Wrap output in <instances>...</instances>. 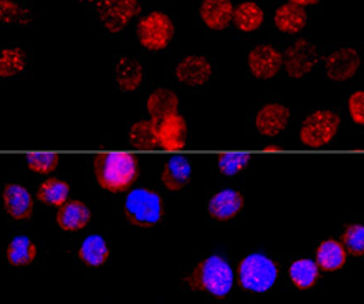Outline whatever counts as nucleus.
<instances>
[{"label":"nucleus","instance_id":"nucleus-1","mask_svg":"<svg viewBox=\"0 0 364 304\" xmlns=\"http://www.w3.org/2000/svg\"><path fill=\"white\" fill-rule=\"evenodd\" d=\"M95 177L101 189L111 194L128 190L138 179V161L129 152H106L95 161Z\"/></svg>","mask_w":364,"mask_h":304},{"label":"nucleus","instance_id":"nucleus-2","mask_svg":"<svg viewBox=\"0 0 364 304\" xmlns=\"http://www.w3.org/2000/svg\"><path fill=\"white\" fill-rule=\"evenodd\" d=\"M186 285L191 290L209 293L212 296L224 298L234 285V271L225 258L219 255L205 256L196 265L191 275L186 276Z\"/></svg>","mask_w":364,"mask_h":304},{"label":"nucleus","instance_id":"nucleus-3","mask_svg":"<svg viewBox=\"0 0 364 304\" xmlns=\"http://www.w3.org/2000/svg\"><path fill=\"white\" fill-rule=\"evenodd\" d=\"M123 210L129 224L136 227H156L164 219V202L153 189H133L126 195Z\"/></svg>","mask_w":364,"mask_h":304},{"label":"nucleus","instance_id":"nucleus-4","mask_svg":"<svg viewBox=\"0 0 364 304\" xmlns=\"http://www.w3.org/2000/svg\"><path fill=\"white\" fill-rule=\"evenodd\" d=\"M278 270L275 261L262 253L247 255L239 265V281L242 288L254 293L270 291L275 285Z\"/></svg>","mask_w":364,"mask_h":304},{"label":"nucleus","instance_id":"nucleus-5","mask_svg":"<svg viewBox=\"0 0 364 304\" xmlns=\"http://www.w3.org/2000/svg\"><path fill=\"white\" fill-rule=\"evenodd\" d=\"M341 119L335 111L320 109L313 111L303 119L300 128V141L303 146L311 149L323 148V146L330 144L336 138L338 131H340Z\"/></svg>","mask_w":364,"mask_h":304},{"label":"nucleus","instance_id":"nucleus-6","mask_svg":"<svg viewBox=\"0 0 364 304\" xmlns=\"http://www.w3.org/2000/svg\"><path fill=\"white\" fill-rule=\"evenodd\" d=\"M139 43L151 52L164 50L174 38V23L163 12H151L138 25Z\"/></svg>","mask_w":364,"mask_h":304},{"label":"nucleus","instance_id":"nucleus-7","mask_svg":"<svg viewBox=\"0 0 364 304\" xmlns=\"http://www.w3.org/2000/svg\"><path fill=\"white\" fill-rule=\"evenodd\" d=\"M139 12V0H100L96 13L111 33H121Z\"/></svg>","mask_w":364,"mask_h":304},{"label":"nucleus","instance_id":"nucleus-8","mask_svg":"<svg viewBox=\"0 0 364 304\" xmlns=\"http://www.w3.org/2000/svg\"><path fill=\"white\" fill-rule=\"evenodd\" d=\"M282 67L290 78H303L313 72L318 63V48L308 40H296L295 43L287 48L285 55H282Z\"/></svg>","mask_w":364,"mask_h":304},{"label":"nucleus","instance_id":"nucleus-9","mask_svg":"<svg viewBox=\"0 0 364 304\" xmlns=\"http://www.w3.org/2000/svg\"><path fill=\"white\" fill-rule=\"evenodd\" d=\"M361 68V55L358 50L345 47L328 55L325 60L326 78L336 83L346 81L355 76Z\"/></svg>","mask_w":364,"mask_h":304},{"label":"nucleus","instance_id":"nucleus-10","mask_svg":"<svg viewBox=\"0 0 364 304\" xmlns=\"http://www.w3.org/2000/svg\"><path fill=\"white\" fill-rule=\"evenodd\" d=\"M282 53L272 45H257L247 57V67L259 80H270L277 76L282 68Z\"/></svg>","mask_w":364,"mask_h":304},{"label":"nucleus","instance_id":"nucleus-11","mask_svg":"<svg viewBox=\"0 0 364 304\" xmlns=\"http://www.w3.org/2000/svg\"><path fill=\"white\" fill-rule=\"evenodd\" d=\"M214 75L212 63L205 57L192 55V57H184L176 65L174 76L179 83L186 86H204L210 81Z\"/></svg>","mask_w":364,"mask_h":304},{"label":"nucleus","instance_id":"nucleus-12","mask_svg":"<svg viewBox=\"0 0 364 304\" xmlns=\"http://www.w3.org/2000/svg\"><path fill=\"white\" fill-rule=\"evenodd\" d=\"M2 204L10 219L23 222L32 219L33 199L22 184H7L2 190Z\"/></svg>","mask_w":364,"mask_h":304},{"label":"nucleus","instance_id":"nucleus-13","mask_svg":"<svg viewBox=\"0 0 364 304\" xmlns=\"http://www.w3.org/2000/svg\"><path fill=\"white\" fill-rule=\"evenodd\" d=\"M244 202V195L239 190L222 189L207 202V212L217 222H229L240 214Z\"/></svg>","mask_w":364,"mask_h":304},{"label":"nucleus","instance_id":"nucleus-14","mask_svg":"<svg viewBox=\"0 0 364 304\" xmlns=\"http://www.w3.org/2000/svg\"><path fill=\"white\" fill-rule=\"evenodd\" d=\"M291 113L287 106L280 103H269L262 106L255 116V126L260 134L278 136L288 128Z\"/></svg>","mask_w":364,"mask_h":304},{"label":"nucleus","instance_id":"nucleus-15","mask_svg":"<svg viewBox=\"0 0 364 304\" xmlns=\"http://www.w3.org/2000/svg\"><path fill=\"white\" fill-rule=\"evenodd\" d=\"M187 123L179 113L171 114L158 123L159 148L166 151H181L186 148Z\"/></svg>","mask_w":364,"mask_h":304},{"label":"nucleus","instance_id":"nucleus-16","mask_svg":"<svg viewBox=\"0 0 364 304\" xmlns=\"http://www.w3.org/2000/svg\"><path fill=\"white\" fill-rule=\"evenodd\" d=\"M91 220V210L85 202L67 200L58 207L57 224L63 232H80L87 228Z\"/></svg>","mask_w":364,"mask_h":304},{"label":"nucleus","instance_id":"nucleus-17","mask_svg":"<svg viewBox=\"0 0 364 304\" xmlns=\"http://www.w3.org/2000/svg\"><path fill=\"white\" fill-rule=\"evenodd\" d=\"M114 81L119 89L131 93L139 89L144 81V68L139 60L133 57H121L114 63Z\"/></svg>","mask_w":364,"mask_h":304},{"label":"nucleus","instance_id":"nucleus-18","mask_svg":"<svg viewBox=\"0 0 364 304\" xmlns=\"http://www.w3.org/2000/svg\"><path fill=\"white\" fill-rule=\"evenodd\" d=\"M199 15L205 27L212 30H224L232 22L234 5L230 0H202Z\"/></svg>","mask_w":364,"mask_h":304},{"label":"nucleus","instance_id":"nucleus-19","mask_svg":"<svg viewBox=\"0 0 364 304\" xmlns=\"http://www.w3.org/2000/svg\"><path fill=\"white\" fill-rule=\"evenodd\" d=\"M191 174V162L184 156H174L164 164V169L161 172V180L168 190L179 192L189 184Z\"/></svg>","mask_w":364,"mask_h":304},{"label":"nucleus","instance_id":"nucleus-20","mask_svg":"<svg viewBox=\"0 0 364 304\" xmlns=\"http://www.w3.org/2000/svg\"><path fill=\"white\" fill-rule=\"evenodd\" d=\"M146 109L151 116V119L159 123L161 119L168 118L171 114H176L179 111V96L173 89L158 88L148 96L146 99Z\"/></svg>","mask_w":364,"mask_h":304},{"label":"nucleus","instance_id":"nucleus-21","mask_svg":"<svg viewBox=\"0 0 364 304\" xmlns=\"http://www.w3.org/2000/svg\"><path fill=\"white\" fill-rule=\"evenodd\" d=\"M346 261H348V253L341 241L328 238V240L321 241L320 245H318L316 253H315V263L320 270L338 271L346 265Z\"/></svg>","mask_w":364,"mask_h":304},{"label":"nucleus","instance_id":"nucleus-22","mask_svg":"<svg viewBox=\"0 0 364 304\" xmlns=\"http://www.w3.org/2000/svg\"><path fill=\"white\" fill-rule=\"evenodd\" d=\"M109 245L101 235H90L78 248V258L91 268L103 266L109 260Z\"/></svg>","mask_w":364,"mask_h":304},{"label":"nucleus","instance_id":"nucleus-23","mask_svg":"<svg viewBox=\"0 0 364 304\" xmlns=\"http://www.w3.org/2000/svg\"><path fill=\"white\" fill-rule=\"evenodd\" d=\"M38 256V246L32 238L18 235L15 237L12 241L9 243L7 251H5V258H7L9 265L12 266H28L37 260Z\"/></svg>","mask_w":364,"mask_h":304},{"label":"nucleus","instance_id":"nucleus-24","mask_svg":"<svg viewBox=\"0 0 364 304\" xmlns=\"http://www.w3.org/2000/svg\"><path fill=\"white\" fill-rule=\"evenodd\" d=\"M308 15L305 9L296 4H285L277 10L275 25L283 33H298L305 28Z\"/></svg>","mask_w":364,"mask_h":304},{"label":"nucleus","instance_id":"nucleus-25","mask_svg":"<svg viewBox=\"0 0 364 304\" xmlns=\"http://www.w3.org/2000/svg\"><path fill=\"white\" fill-rule=\"evenodd\" d=\"M288 276L296 290H311L320 280V268L313 260L308 258H301L291 263L290 270H288Z\"/></svg>","mask_w":364,"mask_h":304},{"label":"nucleus","instance_id":"nucleus-26","mask_svg":"<svg viewBox=\"0 0 364 304\" xmlns=\"http://www.w3.org/2000/svg\"><path fill=\"white\" fill-rule=\"evenodd\" d=\"M232 20H234L237 28L242 30V32H245V33H250L262 27V23H264V20H265V13L257 4L244 2V4L237 5V7L234 9Z\"/></svg>","mask_w":364,"mask_h":304},{"label":"nucleus","instance_id":"nucleus-27","mask_svg":"<svg viewBox=\"0 0 364 304\" xmlns=\"http://www.w3.org/2000/svg\"><path fill=\"white\" fill-rule=\"evenodd\" d=\"M28 57L20 47L0 48V78H14L27 70Z\"/></svg>","mask_w":364,"mask_h":304},{"label":"nucleus","instance_id":"nucleus-28","mask_svg":"<svg viewBox=\"0 0 364 304\" xmlns=\"http://www.w3.org/2000/svg\"><path fill=\"white\" fill-rule=\"evenodd\" d=\"M129 144L136 149H156L159 148L158 123L156 121H138L129 129Z\"/></svg>","mask_w":364,"mask_h":304},{"label":"nucleus","instance_id":"nucleus-29","mask_svg":"<svg viewBox=\"0 0 364 304\" xmlns=\"http://www.w3.org/2000/svg\"><path fill=\"white\" fill-rule=\"evenodd\" d=\"M70 185L62 179H47L40 184L37 197L40 202L50 207H60L68 200Z\"/></svg>","mask_w":364,"mask_h":304},{"label":"nucleus","instance_id":"nucleus-30","mask_svg":"<svg viewBox=\"0 0 364 304\" xmlns=\"http://www.w3.org/2000/svg\"><path fill=\"white\" fill-rule=\"evenodd\" d=\"M32 22V12L14 0H0V25L23 27Z\"/></svg>","mask_w":364,"mask_h":304},{"label":"nucleus","instance_id":"nucleus-31","mask_svg":"<svg viewBox=\"0 0 364 304\" xmlns=\"http://www.w3.org/2000/svg\"><path fill=\"white\" fill-rule=\"evenodd\" d=\"M341 243L346 253L353 256H361L364 253V227L360 224L348 225L341 235Z\"/></svg>","mask_w":364,"mask_h":304},{"label":"nucleus","instance_id":"nucleus-32","mask_svg":"<svg viewBox=\"0 0 364 304\" xmlns=\"http://www.w3.org/2000/svg\"><path fill=\"white\" fill-rule=\"evenodd\" d=\"M58 156L53 152H43V154H30L27 157V167L37 174H50L58 167Z\"/></svg>","mask_w":364,"mask_h":304},{"label":"nucleus","instance_id":"nucleus-33","mask_svg":"<svg viewBox=\"0 0 364 304\" xmlns=\"http://www.w3.org/2000/svg\"><path fill=\"white\" fill-rule=\"evenodd\" d=\"M250 157L247 154H222L219 157V170L224 175H237L245 169Z\"/></svg>","mask_w":364,"mask_h":304},{"label":"nucleus","instance_id":"nucleus-34","mask_svg":"<svg viewBox=\"0 0 364 304\" xmlns=\"http://www.w3.org/2000/svg\"><path fill=\"white\" fill-rule=\"evenodd\" d=\"M348 111H350L351 119L356 124H364V93L363 91H356L348 99Z\"/></svg>","mask_w":364,"mask_h":304},{"label":"nucleus","instance_id":"nucleus-35","mask_svg":"<svg viewBox=\"0 0 364 304\" xmlns=\"http://www.w3.org/2000/svg\"><path fill=\"white\" fill-rule=\"evenodd\" d=\"M291 2L296 4V5H300V7H301V5H311V4H315L316 0H291Z\"/></svg>","mask_w":364,"mask_h":304},{"label":"nucleus","instance_id":"nucleus-36","mask_svg":"<svg viewBox=\"0 0 364 304\" xmlns=\"http://www.w3.org/2000/svg\"><path fill=\"white\" fill-rule=\"evenodd\" d=\"M80 2H91V0H80Z\"/></svg>","mask_w":364,"mask_h":304}]
</instances>
